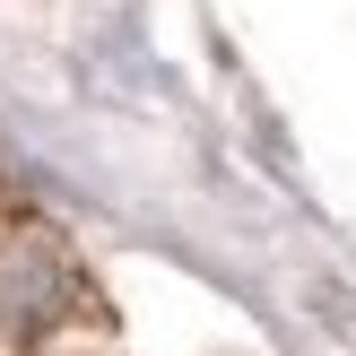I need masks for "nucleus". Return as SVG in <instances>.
<instances>
[{"label": "nucleus", "mask_w": 356, "mask_h": 356, "mask_svg": "<svg viewBox=\"0 0 356 356\" xmlns=\"http://www.w3.org/2000/svg\"><path fill=\"white\" fill-rule=\"evenodd\" d=\"M70 296H79V278H70L61 243L44 226H0V322L9 330H44V322H61Z\"/></svg>", "instance_id": "nucleus-1"}]
</instances>
